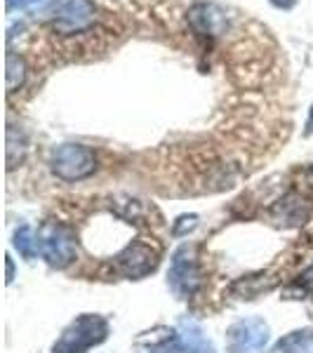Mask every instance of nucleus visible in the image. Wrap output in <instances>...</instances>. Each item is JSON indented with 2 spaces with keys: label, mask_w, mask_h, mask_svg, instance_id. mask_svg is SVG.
Returning a JSON list of instances; mask_svg holds the SVG:
<instances>
[{
  "label": "nucleus",
  "mask_w": 313,
  "mask_h": 353,
  "mask_svg": "<svg viewBox=\"0 0 313 353\" xmlns=\"http://www.w3.org/2000/svg\"><path fill=\"white\" fill-rule=\"evenodd\" d=\"M14 248L19 250L21 257L33 259L38 252V238H33V229L31 226H21L14 233Z\"/></svg>",
  "instance_id": "13"
},
{
  "label": "nucleus",
  "mask_w": 313,
  "mask_h": 353,
  "mask_svg": "<svg viewBox=\"0 0 313 353\" xmlns=\"http://www.w3.org/2000/svg\"><path fill=\"white\" fill-rule=\"evenodd\" d=\"M38 250L48 259V264L64 269L76 259V236L66 226L57 224V221H48L38 231Z\"/></svg>",
  "instance_id": "3"
},
{
  "label": "nucleus",
  "mask_w": 313,
  "mask_h": 353,
  "mask_svg": "<svg viewBox=\"0 0 313 353\" xmlns=\"http://www.w3.org/2000/svg\"><path fill=\"white\" fill-rule=\"evenodd\" d=\"M189 24L203 36H221L229 28V14L214 3H198L189 10Z\"/></svg>",
  "instance_id": "8"
},
{
  "label": "nucleus",
  "mask_w": 313,
  "mask_h": 353,
  "mask_svg": "<svg viewBox=\"0 0 313 353\" xmlns=\"http://www.w3.org/2000/svg\"><path fill=\"white\" fill-rule=\"evenodd\" d=\"M57 0H24V10H28V12H45Z\"/></svg>",
  "instance_id": "15"
},
{
  "label": "nucleus",
  "mask_w": 313,
  "mask_h": 353,
  "mask_svg": "<svg viewBox=\"0 0 313 353\" xmlns=\"http://www.w3.org/2000/svg\"><path fill=\"white\" fill-rule=\"evenodd\" d=\"M14 8H24V0H8V10L12 12Z\"/></svg>",
  "instance_id": "19"
},
{
  "label": "nucleus",
  "mask_w": 313,
  "mask_h": 353,
  "mask_svg": "<svg viewBox=\"0 0 313 353\" xmlns=\"http://www.w3.org/2000/svg\"><path fill=\"white\" fill-rule=\"evenodd\" d=\"M179 339L186 353H217L212 341L208 339V334H205L201 325H196V323H181Z\"/></svg>",
  "instance_id": "10"
},
{
  "label": "nucleus",
  "mask_w": 313,
  "mask_h": 353,
  "mask_svg": "<svg viewBox=\"0 0 313 353\" xmlns=\"http://www.w3.org/2000/svg\"><path fill=\"white\" fill-rule=\"evenodd\" d=\"M106 334H109V323L97 313H85L64 330L52 353H88L92 346H99Z\"/></svg>",
  "instance_id": "1"
},
{
  "label": "nucleus",
  "mask_w": 313,
  "mask_h": 353,
  "mask_svg": "<svg viewBox=\"0 0 313 353\" xmlns=\"http://www.w3.org/2000/svg\"><path fill=\"white\" fill-rule=\"evenodd\" d=\"M198 226V217L196 214H184V217L177 219V224L172 226V233L174 236H184V233L193 231Z\"/></svg>",
  "instance_id": "14"
},
{
  "label": "nucleus",
  "mask_w": 313,
  "mask_h": 353,
  "mask_svg": "<svg viewBox=\"0 0 313 353\" xmlns=\"http://www.w3.org/2000/svg\"><path fill=\"white\" fill-rule=\"evenodd\" d=\"M271 5H276L278 10H292L297 0H271Z\"/></svg>",
  "instance_id": "16"
},
{
  "label": "nucleus",
  "mask_w": 313,
  "mask_h": 353,
  "mask_svg": "<svg viewBox=\"0 0 313 353\" xmlns=\"http://www.w3.org/2000/svg\"><path fill=\"white\" fill-rule=\"evenodd\" d=\"M97 8L92 0H64L54 12V31L61 36H76L94 24Z\"/></svg>",
  "instance_id": "7"
},
{
  "label": "nucleus",
  "mask_w": 313,
  "mask_h": 353,
  "mask_svg": "<svg viewBox=\"0 0 313 353\" xmlns=\"http://www.w3.org/2000/svg\"><path fill=\"white\" fill-rule=\"evenodd\" d=\"M158 261H161V254H158V250L153 245L134 241L116 257V266L125 278L139 281V278L149 276V273L158 269Z\"/></svg>",
  "instance_id": "6"
},
{
  "label": "nucleus",
  "mask_w": 313,
  "mask_h": 353,
  "mask_svg": "<svg viewBox=\"0 0 313 353\" xmlns=\"http://www.w3.org/2000/svg\"><path fill=\"white\" fill-rule=\"evenodd\" d=\"M304 134H313V106H311V113H309V121H306V130Z\"/></svg>",
  "instance_id": "18"
},
{
  "label": "nucleus",
  "mask_w": 313,
  "mask_h": 353,
  "mask_svg": "<svg viewBox=\"0 0 313 353\" xmlns=\"http://www.w3.org/2000/svg\"><path fill=\"white\" fill-rule=\"evenodd\" d=\"M269 344V325L261 318H243L226 332L229 353H264Z\"/></svg>",
  "instance_id": "4"
},
{
  "label": "nucleus",
  "mask_w": 313,
  "mask_h": 353,
  "mask_svg": "<svg viewBox=\"0 0 313 353\" xmlns=\"http://www.w3.org/2000/svg\"><path fill=\"white\" fill-rule=\"evenodd\" d=\"M50 168L64 181H81L94 174L97 158L94 153L83 144H61L50 156Z\"/></svg>",
  "instance_id": "2"
},
{
  "label": "nucleus",
  "mask_w": 313,
  "mask_h": 353,
  "mask_svg": "<svg viewBox=\"0 0 313 353\" xmlns=\"http://www.w3.org/2000/svg\"><path fill=\"white\" fill-rule=\"evenodd\" d=\"M309 217V205H306L297 193H290L283 201L273 205V219L283 226H299Z\"/></svg>",
  "instance_id": "9"
},
{
  "label": "nucleus",
  "mask_w": 313,
  "mask_h": 353,
  "mask_svg": "<svg viewBox=\"0 0 313 353\" xmlns=\"http://www.w3.org/2000/svg\"><path fill=\"white\" fill-rule=\"evenodd\" d=\"M5 66H8V78H5V88H8V92L12 94L26 81V64H24V59H21L19 54L10 52L8 59H5Z\"/></svg>",
  "instance_id": "12"
},
{
  "label": "nucleus",
  "mask_w": 313,
  "mask_h": 353,
  "mask_svg": "<svg viewBox=\"0 0 313 353\" xmlns=\"http://www.w3.org/2000/svg\"><path fill=\"white\" fill-rule=\"evenodd\" d=\"M313 346V330H294L276 344V353H304Z\"/></svg>",
  "instance_id": "11"
},
{
  "label": "nucleus",
  "mask_w": 313,
  "mask_h": 353,
  "mask_svg": "<svg viewBox=\"0 0 313 353\" xmlns=\"http://www.w3.org/2000/svg\"><path fill=\"white\" fill-rule=\"evenodd\" d=\"M5 259H8V278H5V281H8V285H10V283L14 281V264H12V259H10V257H5Z\"/></svg>",
  "instance_id": "17"
},
{
  "label": "nucleus",
  "mask_w": 313,
  "mask_h": 353,
  "mask_svg": "<svg viewBox=\"0 0 313 353\" xmlns=\"http://www.w3.org/2000/svg\"><path fill=\"white\" fill-rule=\"evenodd\" d=\"M203 276L201 266L196 259V250L184 245L174 252L172 264H170V288L179 294V297H191L196 294V290L201 288Z\"/></svg>",
  "instance_id": "5"
}]
</instances>
